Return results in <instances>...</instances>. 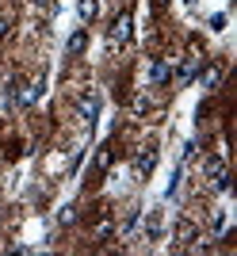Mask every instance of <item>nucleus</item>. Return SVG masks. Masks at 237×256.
<instances>
[{"label": "nucleus", "mask_w": 237, "mask_h": 256, "mask_svg": "<svg viewBox=\"0 0 237 256\" xmlns=\"http://www.w3.org/2000/svg\"><path fill=\"white\" fill-rule=\"evenodd\" d=\"M153 168H157V150H153V146H146L142 153H134V176H138V180H146Z\"/></svg>", "instance_id": "f257e3e1"}, {"label": "nucleus", "mask_w": 237, "mask_h": 256, "mask_svg": "<svg viewBox=\"0 0 237 256\" xmlns=\"http://www.w3.org/2000/svg\"><path fill=\"white\" fill-rule=\"evenodd\" d=\"M130 34H134V20H130L126 12L115 20V27H111V42L115 46H122V42H130Z\"/></svg>", "instance_id": "f03ea898"}, {"label": "nucleus", "mask_w": 237, "mask_h": 256, "mask_svg": "<svg viewBox=\"0 0 237 256\" xmlns=\"http://www.w3.org/2000/svg\"><path fill=\"white\" fill-rule=\"evenodd\" d=\"M80 115H84L88 126L96 122V115H100V92H84V96H80Z\"/></svg>", "instance_id": "7ed1b4c3"}, {"label": "nucleus", "mask_w": 237, "mask_h": 256, "mask_svg": "<svg viewBox=\"0 0 237 256\" xmlns=\"http://www.w3.org/2000/svg\"><path fill=\"white\" fill-rule=\"evenodd\" d=\"M168 80H172V69H168V62L157 58V62L150 65V84H168Z\"/></svg>", "instance_id": "20e7f679"}, {"label": "nucleus", "mask_w": 237, "mask_h": 256, "mask_svg": "<svg viewBox=\"0 0 237 256\" xmlns=\"http://www.w3.org/2000/svg\"><path fill=\"white\" fill-rule=\"evenodd\" d=\"M84 46H88V31H84V27H76V31L69 34V54L76 58V54L84 50Z\"/></svg>", "instance_id": "39448f33"}, {"label": "nucleus", "mask_w": 237, "mask_h": 256, "mask_svg": "<svg viewBox=\"0 0 237 256\" xmlns=\"http://www.w3.org/2000/svg\"><path fill=\"white\" fill-rule=\"evenodd\" d=\"M76 12H80V20H96V12H100V4L96 0H76Z\"/></svg>", "instance_id": "423d86ee"}, {"label": "nucleus", "mask_w": 237, "mask_h": 256, "mask_svg": "<svg viewBox=\"0 0 237 256\" xmlns=\"http://www.w3.org/2000/svg\"><path fill=\"white\" fill-rule=\"evenodd\" d=\"M203 172L210 176V180H214V176H222V172H226V168H222V157H206V160H203Z\"/></svg>", "instance_id": "0eeeda50"}, {"label": "nucleus", "mask_w": 237, "mask_h": 256, "mask_svg": "<svg viewBox=\"0 0 237 256\" xmlns=\"http://www.w3.org/2000/svg\"><path fill=\"white\" fill-rule=\"evenodd\" d=\"M195 69H199V58H188V62H184V69H180V80H184V84L195 76Z\"/></svg>", "instance_id": "6e6552de"}, {"label": "nucleus", "mask_w": 237, "mask_h": 256, "mask_svg": "<svg viewBox=\"0 0 237 256\" xmlns=\"http://www.w3.org/2000/svg\"><path fill=\"white\" fill-rule=\"evenodd\" d=\"M218 80H222V73H218V69H210V73H206V76H203V84H206V88H214V84H218Z\"/></svg>", "instance_id": "1a4fd4ad"}, {"label": "nucleus", "mask_w": 237, "mask_h": 256, "mask_svg": "<svg viewBox=\"0 0 237 256\" xmlns=\"http://www.w3.org/2000/svg\"><path fill=\"white\" fill-rule=\"evenodd\" d=\"M73 218H76V206H65V210H62V218H58V222H62V226H69V222H73Z\"/></svg>", "instance_id": "9d476101"}, {"label": "nucleus", "mask_w": 237, "mask_h": 256, "mask_svg": "<svg viewBox=\"0 0 237 256\" xmlns=\"http://www.w3.org/2000/svg\"><path fill=\"white\" fill-rule=\"evenodd\" d=\"M176 234H180V241H188V237H195V226H188V222H180V230H176Z\"/></svg>", "instance_id": "9b49d317"}, {"label": "nucleus", "mask_w": 237, "mask_h": 256, "mask_svg": "<svg viewBox=\"0 0 237 256\" xmlns=\"http://www.w3.org/2000/svg\"><path fill=\"white\" fill-rule=\"evenodd\" d=\"M108 164H111V150H104V153L96 157V168H108Z\"/></svg>", "instance_id": "f8f14e48"}, {"label": "nucleus", "mask_w": 237, "mask_h": 256, "mask_svg": "<svg viewBox=\"0 0 237 256\" xmlns=\"http://www.w3.org/2000/svg\"><path fill=\"white\" fill-rule=\"evenodd\" d=\"M226 27V16H210V31H222Z\"/></svg>", "instance_id": "ddd939ff"}, {"label": "nucleus", "mask_w": 237, "mask_h": 256, "mask_svg": "<svg viewBox=\"0 0 237 256\" xmlns=\"http://www.w3.org/2000/svg\"><path fill=\"white\" fill-rule=\"evenodd\" d=\"M8 34V16H0V38Z\"/></svg>", "instance_id": "4468645a"}, {"label": "nucleus", "mask_w": 237, "mask_h": 256, "mask_svg": "<svg viewBox=\"0 0 237 256\" xmlns=\"http://www.w3.org/2000/svg\"><path fill=\"white\" fill-rule=\"evenodd\" d=\"M157 4H168V0H157Z\"/></svg>", "instance_id": "2eb2a0df"}, {"label": "nucleus", "mask_w": 237, "mask_h": 256, "mask_svg": "<svg viewBox=\"0 0 237 256\" xmlns=\"http://www.w3.org/2000/svg\"><path fill=\"white\" fill-rule=\"evenodd\" d=\"M184 4H195V0H184Z\"/></svg>", "instance_id": "dca6fc26"}]
</instances>
